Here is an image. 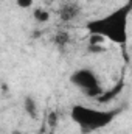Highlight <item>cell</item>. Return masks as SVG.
<instances>
[{
  "label": "cell",
  "instance_id": "5",
  "mask_svg": "<svg viewBox=\"0 0 132 134\" xmlns=\"http://www.w3.org/2000/svg\"><path fill=\"white\" fill-rule=\"evenodd\" d=\"M124 89V81L121 80V81H118L112 89H109V91H103V94L99 95L97 100L101 103V104H106V103H110L112 100H115L120 94H121V91Z\"/></svg>",
  "mask_w": 132,
  "mask_h": 134
},
{
  "label": "cell",
  "instance_id": "8",
  "mask_svg": "<svg viewBox=\"0 0 132 134\" xmlns=\"http://www.w3.org/2000/svg\"><path fill=\"white\" fill-rule=\"evenodd\" d=\"M33 17H34L36 22H39V24H45V22L50 20V11H47V9L42 8V6H37V8H34L33 9Z\"/></svg>",
  "mask_w": 132,
  "mask_h": 134
},
{
  "label": "cell",
  "instance_id": "12",
  "mask_svg": "<svg viewBox=\"0 0 132 134\" xmlns=\"http://www.w3.org/2000/svg\"><path fill=\"white\" fill-rule=\"evenodd\" d=\"M51 134H53V133H51Z\"/></svg>",
  "mask_w": 132,
  "mask_h": 134
},
{
  "label": "cell",
  "instance_id": "10",
  "mask_svg": "<svg viewBox=\"0 0 132 134\" xmlns=\"http://www.w3.org/2000/svg\"><path fill=\"white\" fill-rule=\"evenodd\" d=\"M55 120H56V115H55V114H50V122H51V126H55Z\"/></svg>",
  "mask_w": 132,
  "mask_h": 134
},
{
  "label": "cell",
  "instance_id": "9",
  "mask_svg": "<svg viewBox=\"0 0 132 134\" xmlns=\"http://www.w3.org/2000/svg\"><path fill=\"white\" fill-rule=\"evenodd\" d=\"M16 3H17V6L22 8V9H28V8L33 6V0H16Z\"/></svg>",
  "mask_w": 132,
  "mask_h": 134
},
{
  "label": "cell",
  "instance_id": "7",
  "mask_svg": "<svg viewBox=\"0 0 132 134\" xmlns=\"http://www.w3.org/2000/svg\"><path fill=\"white\" fill-rule=\"evenodd\" d=\"M53 44H55L58 48H64V47H67V45L70 44V34H68V31H65V30H59L58 33L53 36Z\"/></svg>",
  "mask_w": 132,
  "mask_h": 134
},
{
  "label": "cell",
  "instance_id": "11",
  "mask_svg": "<svg viewBox=\"0 0 132 134\" xmlns=\"http://www.w3.org/2000/svg\"><path fill=\"white\" fill-rule=\"evenodd\" d=\"M121 134H128V133H121Z\"/></svg>",
  "mask_w": 132,
  "mask_h": 134
},
{
  "label": "cell",
  "instance_id": "4",
  "mask_svg": "<svg viewBox=\"0 0 132 134\" xmlns=\"http://www.w3.org/2000/svg\"><path fill=\"white\" fill-rule=\"evenodd\" d=\"M81 14V6L76 2H65L59 8V17L62 22H71Z\"/></svg>",
  "mask_w": 132,
  "mask_h": 134
},
{
  "label": "cell",
  "instance_id": "6",
  "mask_svg": "<svg viewBox=\"0 0 132 134\" xmlns=\"http://www.w3.org/2000/svg\"><path fill=\"white\" fill-rule=\"evenodd\" d=\"M23 111L27 112V115L30 119H39V106H37V101L33 95H25L23 98Z\"/></svg>",
  "mask_w": 132,
  "mask_h": 134
},
{
  "label": "cell",
  "instance_id": "3",
  "mask_svg": "<svg viewBox=\"0 0 132 134\" xmlns=\"http://www.w3.org/2000/svg\"><path fill=\"white\" fill-rule=\"evenodd\" d=\"M70 83L73 86H76L78 89L84 91V94L89 92V91H92V89H95V87H98V86H101L98 75L92 69H87V67L76 69L70 75Z\"/></svg>",
  "mask_w": 132,
  "mask_h": 134
},
{
  "label": "cell",
  "instance_id": "1",
  "mask_svg": "<svg viewBox=\"0 0 132 134\" xmlns=\"http://www.w3.org/2000/svg\"><path fill=\"white\" fill-rule=\"evenodd\" d=\"M131 9L132 5L131 2H128L104 17L89 20L86 24V28L89 30L90 34H97L113 44L124 45L128 41V19Z\"/></svg>",
  "mask_w": 132,
  "mask_h": 134
},
{
  "label": "cell",
  "instance_id": "2",
  "mask_svg": "<svg viewBox=\"0 0 132 134\" xmlns=\"http://www.w3.org/2000/svg\"><path fill=\"white\" fill-rule=\"evenodd\" d=\"M121 109L115 108V109H95V108H89L84 104H73L70 109V117L71 120L81 128V131L86 134L93 133L106 128L107 125H110L117 115H120Z\"/></svg>",
  "mask_w": 132,
  "mask_h": 134
}]
</instances>
